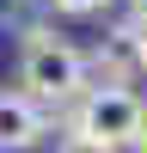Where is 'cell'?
Here are the masks:
<instances>
[{
  "mask_svg": "<svg viewBox=\"0 0 147 153\" xmlns=\"http://www.w3.org/2000/svg\"><path fill=\"white\" fill-rule=\"evenodd\" d=\"M49 135L43 104H31L24 92H0V153H31Z\"/></svg>",
  "mask_w": 147,
  "mask_h": 153,
  "instance_id": "obj_3",
  "label": "cell"
},
{
  "mask_svg": "<svg viewBox=\"0 0 147 153\" xmlns=\"http://www.w3.org/2000/svg\"><path fill=\"white\" fill-rule=\"evenodd\" d=\"M147 123V104L135 86H86L80 98L68 104V135H86V141H104V147H135Z\"/></svg>",
  "mask_w": 147,
  "mask_h": 153,
  "instance_id": "obj_2",
  "label": "cell"
},
{
  "mask_svg": "<svg viewBox=\"0 0 147 153\" xmlns=\"http://www.w3.org/2000/svg\"><path fill=\"white\" fill-rule=\"evenodd\" d=\"M129 6H135V25H147V0H129Z\"/></svg>",
  "mask_w": 147,
  "mask_h": 153,
  "instance_id": "obj_6",
  "label": "cell"
},
{
  "mask_svg": "<svg viewBox=\"0 0 147 153\" xmlns=\"http://www.w3.org/2000/svg\"><path fill=\"white\" fill-rule=\"evenodd\" d=\"M55 153H117V147H104V141H86V135H68Z\"/></svg>",
  "mask_w": 147,
  "mask_h": 153,
  "instance_id": "obj_5",
  "label": "cell"
},
{
  "mask_svg": "<svg viewBox=\"0 0 147 153\" xmlns=\"http://www.w3.org/2000/svg\"><path fill=\"white\" fill-rule=\"evenodd\" d=\"M55 12H68V19H92V12H104L110 0H49Z\"/></svg>",
  "mask_w": 147,
  "mask_h": 153,
  "instance_id": "obj_4",
  "label": "cell"
},
{
  "mask_svg": "<svg viewBox=\"0 0 147 153\" xmlns=\"http://www.w3.org/2000/svg\"><path fill=\"white\" fill-rule=\"evenodd\" d=\"M19 92L43 110H68L86 92V49L61 43L55 31H24V55H19Z\"/></svg>",
  "mask_w": 147,
  "mask_h": 153,
  "instance_id": "obj_1",
  "label": "cell"
},
{
  "mask_svg": "<svg viewBox=\"0 0 147 153\" xmlns=\"http://www.w3.org/2000/svg\"><path fill=\"white\" fill-rule=\"evenodd\" d=\"M135 153H147V123H141V135H135Z\"/></svg>",
  "mask_w": 147,
  "mask_h": 153,
  "instance_id": "obj_7",
  "label": "cell"
}]
</instances>
